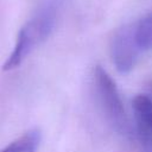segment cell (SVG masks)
Masks as SVG:
<instances>
[{"instance_id": "cell-4", "label": "cell", "mask_w": 152, "mask_h": 152, "mask_svg": "<svg viewBox=\"0 0 152 152\" xmlns=\"http://www.w3.org/2000/svg\"><path fill=\"white\" fill-rule=\"evenodd\" d=\"M133 113L140 152H152V99L144 94L135 96Z\"/></svg>"}, {"instance_id": "cell-2", "label": "cell", "mask_w": 152, "mask_h": 152, "mask_svg": "<svg viewBox=\"0 0 152 152\" xmlns=\"http://www.w3.org/2000/svg\"><path fill=\"white\" fill-rule=\"evenodd\" d=\"M152 49V12L120 28L112 43V56L120 72H128L139 56Z\"/></svg>"}, {"instance_id": "cell-3", "label": "cell", "mask_w": 152, "mask_h": 152, "mask_svg": "<svg viewBox=\"0 0 152 152\" xmlns=\"http://www.w3.org/2000/svg\"><path fill=\"white\" fill-rule=\"evenodd\" d=\"M93 80L96 97L106 119L118 133L128 135L131 131L129 121L115 82L100 65L94 69Z\"/></svg>"}, {"instance_id": "cell-5", "label": "cell", "mask_w": 152, "mask_h": 152, "mask_svg": "<svg viewBox=\"0 0 152 152\" xmlns=\"http://www.w3.org/2000/svg\"><path fill=\"white\" fill-rule=\"evenodd\" d=\"M40 139L42 135L38 129H30L8 144L0 152H36L39 147Z\"/></svg>"}, {"instance_id": "cell-1", "label": "cell", "mask_w": 152, "mask_h": 152, "mask_svg": "<svg viewBox=\"0 0 152 152\" xmlns=\"http://www.w3.org/2000/svg\"><path fill=\"white\" fill-rule=\"evenodd\" d=\"M62 2L59 0H50L24 24L20 28L13 50L2 65V69L8 71L18 68L42 43H44L52 33L59 13Z\"/></svg>"}]
</instances>
